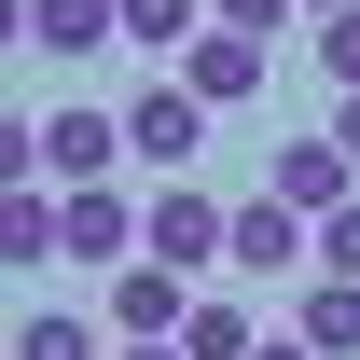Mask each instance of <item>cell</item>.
Returning <instances> with one entry per match:
<instances>
[{"mask_svg":"<svg viewBox=\"0 0 360 360\" xmlns=\"http://www.w3.org/2000/svg\"><path fill=\"white\" fill-rule=\"evenodd\" d=\"M139 264H167V277H236V208H208V194H153V250Z\"/></svg>","mask_w":360,"mask_h":360,"instance_id":"1","label":"cell"},{"mask_svg":"<svg viewBox=\"0 0 360 360\" xmlns=\"http://www.w3.org/2000/svg\"><path fill=\"white\" fill-rule=\"evenodd\" d=\"M264 194H277V208H291V222H333V208H360V167H347V153H333V139H291V153H264Z\"/></svg>","mask_w":360,"mask_h":360,"instance_id":"2","label":"cell"},{"mask_svg":"<svg viewBox=\"0 0 360 360\" xmlns=\"http://www.w3.org/2000/svg\"><path fill=\"white\" fill-rule=\"evenodd\" d=\"M194 139H208V97H194V84H139L125 97V153H139V167H194Z\"/></svg>","mask_w":360,"mask_h":360,"instance_id":"3","label":"cell"},{"mask_svg":"<svg viewBox=\"0 0 360 360\" xmlns=\"http://www.w3.org/2000/svg\"><path fill=\"white\" fill-rule=\"evenodd\" d=\"M111 167H125V111H42V180L111 194Z\"/></svg>","mask_w":360,"mask_h":360,"instance_id":"4","label":"cell"},{"mask_svg":"<svg viewBox=\"0 0 360 360\" xmlns=\"http://www.w3.org/2000/svg\"><path fill=\"white\" fill-rule=\"evenodd\" d=\"M111 333H125V347H180V333H194V277L125 264V277H111Z\"/></svg>","mask_w":360,"mask_h":360,"instance_id":"5","label":"cell"},{"mask_svg":"<svg viewBox=\"0 0 360 360\" xmlns=\"http://www.w3.org/2000/svg\"><path fill=\"white\" fill-rule=\"evenodd\" d=\"M236 277H319V222H291L277 194L236 208Z\"/></svg>","mask_w":360,"mask_h":360,"instance_id":"6","label":"cell"},{"mask_svg":"<svg viewBox=\"0 0 360 360\" xmlns=\"http://www.w3.org/2000/svg\"><path fill=\"white\" fill-rule=\"evenodd\" d=\"M56 222H70V264H111V277H125V250H153L125 194H56Z\"/></svg>","mask_w":360,"mask_h":360,"instance_id":"7","label":"cell"},{"mask_svg":"<svg viewBox=\"0 0 360 360\" xmlns=\"http://www.w3.org/2000/svg\"><path fill=\"white\" fill-rule=\"evenodd\" d=\"M264 56H277V42H236V28H208V42L180 56V84L208 97V111H236V97H264Z\"/></svg>","mask_w":360,"mask_h":360,"instance_id":"8","label":"cell"},{"mask_svg":"<svg viewBox=\"0 0 360 360\" xmlns=\"http://www.w3.org/2000/svg\"><path fill=\"white\" fill-rule=\"evenodd\" d=\"M28 42L42 56H97V42H125V0H28Z\"/></svg>","mask_w":360,"mask_h":360,"instance_id":"9","label":"cell"},{"mask_svg":"<svg viewBox=\"0 0 360 360\" xmlns=\"http://www.w3.org/2000/svg\"><path fill=\"white\" fill-rule=\"evenodd\" d=\"M0 264H28V277H42V264H70V222L42 208V180H14V208H0Z\"/></svg>","mask_w":360,"mask_h":360,"instance_id":"10","label":"cell"},{"mask_svg":"<svg viewBox=\"0 0 360 360\" xmlns=\"http://www.w3.org/2000/svg\"><path fill=\"white\" fill-rule=\"evenodd\" d=\"M180 360H264V319L236 305V291H208V305H194V333H180Z\"/></svg>","mask_w":360,"mask_h":360,"instance_id":"11","label":"cell"},{"mask_svg":"<svg viewBox=\"0 0 360 360\" xmlns=\"http://www.w3.org/2000/svg\"><path fill=\"white\" fill-rule=\"evenodd\" d=\"M291 333H305L319 360H360V291H347V277H319L305 305H291Z\"/></svg>","mask_w":360,"mask_h":360,"instance_id":"12","label":"cell"},{"mask_svg":"<svg viewBox=\"0 0 360 360\" xmlns=\"http://www.w3.org/2000/svg\"><path fill=\"white\" fill-rule=\"evenodd\" d=\"M125 42L139 56H194L208 42V0H125Z\"/></svg>","mask_w":360,"mask_h":360,"instance_id":"13","label":"cell"},{"mask_svg":"<svg viewBox=\"0 0 360 360\" xmlns=\"http://www.w3.org/2000/svg\"><path fill=\"white\" fill-rule=\"evenodd\" d=\"M14 360H97V319H70V305H28V319H14Z\"/></svg>","mask_w":360,"mask_h":360,"instance_id":"14","label":"cell"},{"mask_svg":"<svg viewBox=\"0 0 360 360\" xmlns=\"http://www.w3.org/2000/svg\"><path fill=\"white\" fill-rule=\"evenodd\" d=\"M291 14H305V0H208V28H236V42H277Z\"/></svg>","mask_w":360,"mask_h":360,"instance_id":"15","label":"cell"},{"mask_svg":"<svg viewBox=\"0 0 360 360\" xmlns=\"http://www.w3.org/2000/svg\"><path fill=\"white\" fill-rule=\"evenodd\" d=\"M319 70H333V97H360V14H333V28H319Z\"/></svg>","mask_w":360,"mask_h":360,"instance_id":"16","label":"cell"},{"mask_svg":"<svg viewBox=\"0 0 360 360\" xmlns=\"http://www.w3.org/2000/svg\"><path fill=\"white\" fill-rule=\"evenodd\" d=\"M319 277H347V291H360V208H333V222H319Z\"/></svg>","mask_w":360,"mask_h":360,"instance_id":"17","label":"cell"},{"mask_svg":"<svg viewBox=\"0 0 360 360\" xmlns=\"http://www.w3.org/2000/svg\"><path fill=\"white\" fill-rule=\"evenodd\" d=\"M319 139H333V153L360 167V97H333V111H319Z\"/></svg>","mask_w":360,"mask_h":360,"instance_id":"18","label":"cell"},{"mask_svg":"<svg viewBox=\"0 0 360 360\" xmlns=\"http://www.w3.org/2000/svg\"><path fill=\"white\" fill-rule=\"evenodd\" d=\"M264 360H319V347H305V333H264Z\"/></svg>","mask_w":360,"mask_h":360,"instance_id":"19","label":"cell"},{"mask_svg":"<svg viewBox=\"0 0 360 360\" xmlns=\"http://www.w3.org/2000/svg\"><path fill=\"white\" fill-rule=\"evenodd\" d=\"M305 14H319V28H333V14H360V0H305Z\"/></svg>","mask_w":360,"mask_h":360,"instance_id":"20","label":"cell"},{"mask_svg":"<svg viewBox=\"0 0 360 360\" xmlns=\"http://www.w3.org/2000/svg\"><path fill=\"white\" fill-rule=\"evenodd\" d=\"M125 360H180V347H125Z\"/></svg>","mask_w":360,"mask_h":360,"instance_id":"21","label":"cell"}]
</instances>
